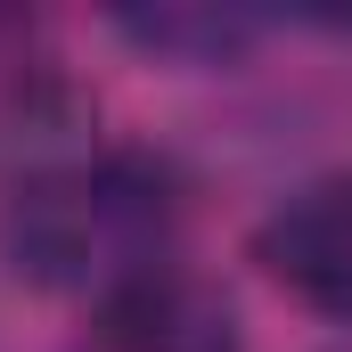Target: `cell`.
Here are the masks:
<instances>
[{"label": "cell", "instance_id": "cell-1", "mask_svg": "<svg viewBox=\"0 0 352 352\" xmlns=\"http://www.w3.org/2000/svg\"><path fill=\"white\" fill-rule=\"evenodd\" d=\"M180 188L140 148H50L0 188V263L41 295H115L173 254Z\"/></svg>", "mask_w": 352, "mask_h": 352}, {"label": "cell", "instance_id": "cell-2", "mask_svg": "<svg viewBox=\"0 0 352 352\" xmlns=\"http://www.w3.org/2000/svg\"><path fill=\"white\" fill-rule=\"evenodd\" d=\"M246 254L263 263L278 295L352 328V164H328V173L295 180L287 197H270Z\"/></svg>", "mask_w": 352, "mask_h": 352}, {"label": "cell", "instance_id": "cell-3", "mask_svg": "<svg viewBox=\"0 0 352 352\" xmlns=\"http://www.w3.org/2000/svg\"><path fill=\"white\" fill-rule=\"evenodd\" d=\"M90 336H98V352H246V328H238L230 295L205 270H188L180 254L148 263L115 295H98Z\"/></svg>", "mask_w": 352, "mask_h": 352}, {"label": "cell", "instance_id": "cell-4", "mask_svg": "<svg viewBox=\"0 0 352 352\" xmlns=\"http://www.w3.org/2000/svg\"><path fill=\"white\" fill-rule=\"evenodd\" d=\"M115 33L164 66H230V58H246L263 16H246V8H131V16H115Z\"/></svg>", "mask_w": 352, "mask_h": 352}]
</instances>
